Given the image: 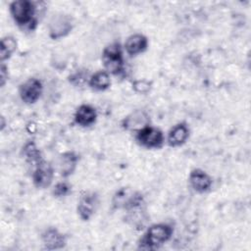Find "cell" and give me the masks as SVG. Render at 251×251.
<instances>
[{
    "instance_id": "6da1fadb",
    "label": "cell",
    "mask_w": 251,
    "mask_h": 251,
    "mask_svg": "<svg viewBox=\"0 0 251 251\" xmlns=\"http://www.w3.org/2000/svg\"><path fill=\"white\" fill-rule=\"evenodd\" d=\"M37 8V3L31 0H15L9 5V12L20 28L32 31L38 24Z\"/></svg>"
},
{
    "instance_id": "7a4b0ae2",
    "label": "cell",
    "mask_w": 251,
    "mask_h": 251,
    "mask_svg": "<svg viewBox=\"0 0 251 251\" xmlns=\"http://www.w3.org/2000/svg\"><path fill=\"white\" fill-rule=\"evenodd\" d=\"M174 233V227L166 223L151 225L140 239V247L143 249H155L168 242Z\"/></svg>"
},
{
    "instance_id": "3957f363",
    "label": "cell",
    "mask_w": 251,
    "mask_h": 251,
    "mask_svg": "<svg viewBox=\"0 0 251 251\" xmlns=\"http://www.w3.org/2000/svg\"><path fill=\"white\" fill-rule=\"evenodd\" d=\"M122 45L119 42H113L107 45L103 51L101 60L104 70L111 75L120 76L125 74V58Z\"/></svg>"
},
{
    "instance_id": "277c9868",
    "label": "cell",
    "mask_w": 251,
    "mask_h": 251,
    "mask_svg": "<svg viewBox=\"0 0 251 251\" xmlns=\"http://www.w3.org/2000/svg\"><path fill=\"white\" fill-rule=\"evenodd\" d=\"M143 204H145V202L142 193L130 187H121L115 192L112 198L113 208L122 209L126 212Z\"/></svg>"
},
{
    "instance_id": "5b68a950",
    "label": "cell",
    "mask_w": 251,
    "mask_h": 251,
    "mask_svg": "<svg viewBox=\"0 0 251 251\" xmlns=\"http://www.w3.org/2000/svg\"><path fill=\"white\" fill-rule=\"evenodd\" d=\"M74 28V20L67 14H56L48 23V36L53 40H59L68 36Z\"/></svg>"
},
{
    "instance_id": "8992f818",
    "label": "cell",
    "mask_w": 251,
    "mask_h": 251,
    "mask_svg": "<svg viewBox=\"0 0 251 251\" xmlns=\"http://www.w3.org/2000/svg\"><path fill=\"white\" fill-rule=\"evenodd\" d=\"M136 142L146 149H160L165 143L164 132L151 125L135 133Z\"/></svg>"
},
{
    "instance_id": "52a82bcc",
    "label": "cell",
    "mask_w": 251,
    "mask_h": 251,
    "mask_svg": "<svg viewBox=\"0 0 251 251\" xmlns=\"http://www.w3.org/2000/svg\"><path fill=\"white\" fill-rule=\"evenodd\" d=\"M99 195L94 191L83 192L77 201L76 212L79 219L83 222L89 221L99 207Z\"/></svg>"
},
{
    "instance_id": "ba28073f",
    "label": "cell",
    "mask_w": 251,
    "mask_h": 251,
    "mask_svg": "<svg viewBox=\"0 0 251 251\" xmlns=\"http://www.w3.org/2000/svg\"><path fill=\"white\" fill-rule=\"evenodd\" d=\"M55 169L50 162L43 158L34 166L32 172V183L36 188L44 189L52 184Z\"/></svg>"
},
{
    "instance_id": "9c48e42d",
    "label": "cell",
    "mask_w": 251,
    "mask_h": 251,
    "mask_svg": "<svg viewBox=\"0 0 251 251\" xmlns=\"http://www.w3.org/2000/svg\"><path fill=\"white\" fill-rule=\"evenodd\" d=\"M19 96L21 100L27 104H35L41 97L43 92V84L36 77H29L19 86Z\"/></svg>"
},
{
    "instance_id": "30bf717a",
    "label": "cell",
    "mask_w": 251,
    "mask_h": 251,
    "mask_svg": "<svg viewBox=\"0 0 251 251\" xmlns=\"http://www.w3.org/2000/svg\"><path fill=\"white\" fill-rule=\"evenodd\" d=\"M150 123L151 120L149 114L145 110L136 109L124 118L121 126L125 130L136 133L144 127L150 126Z\"/></svg>"
},
{
    "instance_id": "8fae6325",
    "label": "cell",
    "mask_w": 251,
    "mask_h": 251,
    "mask_svg": "<svg viewBox=\"0 0 251 251\" xmlns=\"http://www.w3.org/2000/svg\"><path fill=\"white\" fill-rule=\"evenodd\" d=\"M188 183L195 192L202 194L208 192L212 188L213 179L204 170L195 168L189 173Z\"/></svg>"
},
{
    "instance_id": "7c38bea8",
    "label": "cell",
    "mask_w": 251,
    "mask_h": 251,
    "mask_svg": "<svg viewBox=\"0 0 251 251\" xmlns=\"http://www.w3.org/2000/svg\"><path fill=\"white\" fill-rule=\"evenodd\" d=\"M79 161L78 155L74 151H66L59 155L57 159V171L59 175L67 178L74 174Z\"/></svg>"
},
{
    "instance_id": "4fadbf2b",
    "label": "cell",
    "mask_w": 251,
    "mask_h": 251,
    "mask_svg": "<svg viewBox=\"0 0 251 251\" xmlns=\"http://www.w3.org/2000/svg\"><path fill=\"white\" fill-rule=\"evenodd\" d=\"M41 241L45 249H62L67 244V236L56 227H47L41 233Z\"/></svg>"
},
{
    "instance_id": "5bb4252c",
    "label": "cell",
    "mask_w": 251,
    "mask_h": 251,
    "mask_svg": "<svg viewBox=\"0 0 251 251\" xmlns=\"http://www.w3.org/2000/svg\"><path fill=\"white\" fill-rule=\"evenodd\" d=\"M190 130L186 123L180 122L171 127L167 135V143L170 147L176 148L182 146L189 138Z\"/></svg>"
},
{
    "instance_id": "9a60e30c",
    "label": "cell",
    "mask_w": 251,
    "mask_h": 251,
    "mask_svg": "<svg viewBox=\"0 0 251 251\" xmlns=\"http://www.w3.org/2000/svg\"><path fill=\"white\" fill-rule=\"evenodd\" d=\"M98 114L92 105L81 104L79 105L74 115L75 123L81 127H88L96 123Z\"/></svg>"
},
{
    "instance_id": "2e32d148",
    "label": "cell",
    "mask_w": 251,
    "mask_h": 251,
    "mask_svg": "<svg viewBox=\"0 0 251 251\" xmlns=\"http://www.w3.org/2000/svg\"><path fill=\"white\" fill-rule=\"evenodd\" d=\"M148 43L147 36L142 33H133L126 39L124 49L127 55L137 56L147 50Z\"/></svg>"
},
{
    "instance_id": "e0dca14e",
    "label": "cell",
    "mask_w": 251,
    "mask_h": 251,
    "mask_svg": "<svg viewBox=\"0 0 251 251\" xmlns=\"http://www.w3.org/2000/svg\"><path fill=\"white\" fill-rule=\"evenodd\" d=\"M111 75L105 70H100L90 75L87 84L93 90L105 91L111 86Z\"/></svg>"
},
{
    "instance_id": "ac0fdd59",
    "label": "cell",
    "mask_w": 251,
    "mask_h": 251,
    "mask_svg": "<svg viewBox=\"0 0 251 251\" xmlns=\"http://www.w3.org/2000/svg\"><path fill=\"white\" fill-rule=\"evenodd\" d=\"M18 47L17 40L12 35H6L1 39L0 45V60L1 63H4L6 60H9L12 55L16 52Z\"/></svg>"
},
{
    "instance_id": "d6986e66",
    "label": "cell",
    "mask_w": 251,
    "mask_h": 251,
    "mask_svg": "<svg viewBox=\"0 0 251 251\" xmlns=\"http://www.w3.org/2000/svg\"><path fill=\"white\" fill-rule=\"evenodd\" d=\"M23 155L25 161L29 164H32L33 166H35L42 159L41 152L33 140H29L24 145Z\"/></svg>"
},
{
    "instance_id": "ffe728a7",
    "label": "cell",
    "mask_w": 251,
    "mask_h": 251,
    "mask_svg": "<svg viewBox=\"0 0 251 251\" xmlns=\"http://www.w3.org/2000/svg\"><path fill=\"white\" fill-rule=\"evenodd\" d=\"M72 191V184L67 180H61L58 181L52 188V195L56 198L66 197L68 196Z\"/></svg>"
},
{
    "instance_id": "44dd1931",
    "label": "cell",
    "mask_w": 251,
    "mask_h": 251,
    "mask_svg": "<svg viewBox=\"0 0 251 251\" xmlns=\"http://www.w3.org/2000/svg\"><path fill=\"white\" fill-rule=\"evenodd\" d=\"M89 75L85 71H76L69 76V81L75 86H82L85 83H88Z\"/></svg>"
},
{
    "instance_id": "7402d4cb",
    "label": "cell",
    "mask_w": 251,
    "mask_h": 251,
    "mask_svg": "<svg viewBox=\"0 0 251 251\" xmlns=\"http://www.w3.org/2000/svg\"><path fill=\"white\" fill-rule=\"evenodd\" d=\"M152 88V82L147 79H136L132 82V89L139 94H147Z\"/></svg>"
},
{
    "instance_id": "603a6c76",
    "label": "cell",
    "mask_w": 251,
    "mask_h": 251,
    "mask_svg": "<svg viewBox=\"0 0 251 251\" xmlns=\"http://www.w3.org/2000/svg\"><path fill=\"white\" fill-rule=\"evenodd\" d=\"M8 68L4 63H1V68H0V85L3 87L7 80H8Z\"/></svg>"
},
{
    "instance_id": "cb8c5ba5",
    "label": "cell",
    "mask_w": 251,
    "mask_h": 251,
    "mask_svg": "<svg viewBox=\"0 0 251 251\" xmlns=\"http://www.w3.org/2000/svg\"><path fill=\"white\" fill-rule=\"evenodd\" d=\"M5 126V122H4V117H1V130H3Z\"/></svg>"
}]
</instances>
